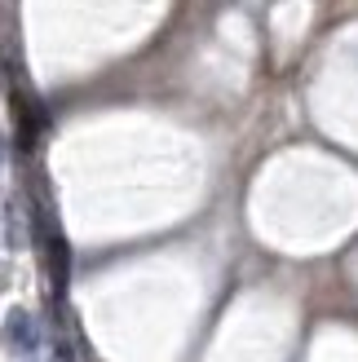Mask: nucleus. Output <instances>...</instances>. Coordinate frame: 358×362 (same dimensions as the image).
<instances>
[{"mask_svg": "<svg viewBox=\"0 0 358 362\" xmlns=\"http://www.w3.org/2000/svg\"><path fill=\"white\" fill-rule=\"evenodd\" d=\"M5 349L18 354V358H31L40 349V327H35V318L27 310H9L5 314Z\"/></svg>", "mask_w": 358, "mask_h": 362, "instance_id": "obj_1", "label": "nucleus"}, {"mask_svg": "<svg viewBox=\"0 0 358 362\" xmlns=\"http://www.w3.org/2000/svg\"><path fill=\"white\" fill-rule=\"evenodd\" d=\"M5 159H9V146H5V137H0V168H5Z\"/></svg>", "mask_w": 358, "mask_h": 362, "instance_id": "obj_2", "label": "nucleus"}]
</instances>
